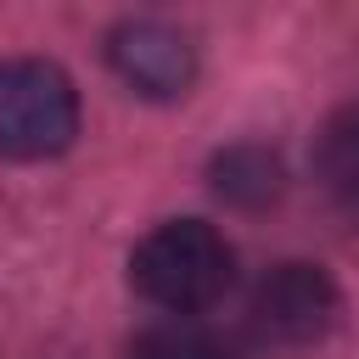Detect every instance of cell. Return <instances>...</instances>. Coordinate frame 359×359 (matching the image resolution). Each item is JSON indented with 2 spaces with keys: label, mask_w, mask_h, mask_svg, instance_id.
Returning a JSON list of instances; mask_svg holds the SVG:
<instances>
[{
  "label": "cell",
  "mask_w": 359,
  "mask_h": 359,
  "mask_svg": "<svg viewBox=\"0 0 359 359\" xmlns=\"http://www.w3.org/2000/svg\"><path fill=\"white\" fill-rule=\"evenodd\" d=\"M107 62L112 73L146 95V101H174L191 90L196 79V50L180 28L157 22V17H135V22H118L112 39H107Z\"/></svg>",
  "instance_id": "obj_4"
},
{
  "label": "cell",
  "mask_w": 359,
  "mask_h": 359,
  "mask_svg": "<svg viewBox=\"0 0 359 359\" xmlns=\"http://www.w3.org/2000/svg\"><path fill=\"white\" fill-rule=\"evenodd\" d=\"M314 168H320V185L331 191V202H337L348 219H359V107H342V112L320 129Z\"/></svg>",
  "instance_id": "obj_5"
},
{
  "label": "cell",
  "mask_w": 359,
  "mask_h": 359,
  "mask_svg": "<svg viewBox=\"0 0 359 359\" xmlns=\"http://www.w3.org/2000/svg\"><path fill=\"white\" fill-rule=\"evenodd\" d=\"M236 275V252L230 241L202 224V219H168L157 224L135 258H129V280L146 303L168 309V314H202L230 292Z\"/></svg>",
  "instance_id": "obj_1"
},
{
  "label": "cell",
  "mask_w": 359,
  "mask_h": 359,
  "mask_svg": "<svg viewBox=\"0 0 359 359\" xmlns=\"http://www.w3.org/2000/svg\"><path fill=\"white\" fill-rule=\"evenodd\" d=\"M280 185H286V174L269 146H230L213 157V191L236 208H264L280 196Z\"/></svg>",
  "instance_id": "obj_6"
},
{
  "label": "cell",
  "mask_w": 359,
  "mask_h": 359,
  "mask_svg": "<svg viewBox=\"0 0 359 359\" xmlns=\"http://www.w3.org/2000/svg\"><path fill=\"white\" fill-rule=\"evenodd\" d=\"M129 359H230V353L219 337H208L196 325H157L129 348Z\"/></svg>",
  "instance_id": "obj_7"
},
{
  "label": "cell",
  "mask_w": 359,
  "mask_h": 359,
  "mask_svg": "<svg viewBox=\"0 0 359 359\" xmlns=\"http://www.w3.org/2000/svg\"><path fill=\"white\" fill-rule=\"evenodd\" d=\"M79 135V90L45 56L0 62V157L39 163L67 151Z\"/></svg>",
  "instance_id": "obj_2"
},
{
  "label": "cell",
  "mask_w": 359,
  "mask_h": 359,
  "mask_svg": "<svg viewBox=\"0 0 359 359\" xmlns=\"http://www.w3.org/2000/svg\"><path fill=\"white\" fill-rule=\"evenodd\" d=\"M337 309V286L320 264H275L247 303V325L269 348H303L331 331Z\"/></svg>",
  "instance_id": "obj_3"
}]
</instances>
